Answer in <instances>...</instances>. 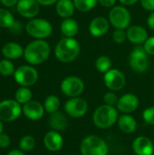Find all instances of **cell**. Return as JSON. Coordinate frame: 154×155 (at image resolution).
Returning <instances> with one entry per match:
<instances>
[{"instance_id":"6da1fadb","label":"cell","mask_w":154,"mask_h":155,"mask_svg":"<svg viewBox=\"0 0 154 155\" xmlns=\"http://www.w3.org/2000/svg\"><path fill=\"white\" fill-rule=\"evenodd\" d=\"M50 53V45L44 39H35L25 47L24 57L30 65H39L48 59Z\"/></svg>"},{"instance_id":"7a4b0ae2","label":"cell","mask_w":154,"mask_h":155,"mask_svg":"<svg viewBox=\"0 0 154 155\" xmlns=\"http://www.w3.org/2000/svg\"><path fill=\"white\" fill-rule=\"evenodd\" d=\"M81 53V45L74 37H63L54 47L56 59L64 64L72 63L77 59Z\"/></svg>"},{"instance_id":"3957f363","label":"cell","mask_w":154,"mask_h":155,"mask_svg":"<svg viewBox=\"0 0 154 155\" xmlns=\"http://www.w3.org/2000/svg\"><path fill=\"white\" fill-rule=\"evenodd\" d=\"M119 118V112L115 106L102 104L98 106L92 116L93 124L102 130L109 129L117 124Z\"/></svg>"},{"instance_id":"277c9868","label":"cell","mask_w":154,"mask_h":155,"mask_svg":"<svg viewBox=\"0 0 154 155\" xmlns=\"http://www.w3.org/2000/svg\"><path fill=\"white\" fill-rule=\"evenodd\" d=\"M81 155H108L109 146L104 139L98 135L85 136L80 143Z\"/></svg>"},{"instance_id":"5b68a950","label":"cell","mask_w":154,"mask_h":155,"mask_svg":"<svg viewBox=\"0 0 154 155\" xmlns=\"http://www.w3.org/2000/svg\"><path fill=\"white\" fill-rule=\"evenodd\" d=\"M26 33L35 39H45L53 33L52 24L44 18L30 19L25 25Z\"/></svg>"},{"instance_id":"8992f818","label":"cell","mask_w":154,"mask_h":155,"mask_svg":"<svg viewBox=\"0 0 154 155\" xmlns=\"http://www.w3.org/2000/svg\"><path fill=\"white\" fill-rule=\"evenodd\" d=\"M108 20L115 29L126 30L131 25L132 15L124 5H115L110 9Z\"/></svg>"},{"instance_id":"52a82bcc","label":"cell","mask_w":154,"mask_h":155,"mask_svg":"<svg viewBox=\"0 0 154 155\" xmlns=\"http://www.w3.org/2000/svg\"><path fill=\"white\" fill-rule=\"evenodd\" d=\"M129 65L136 73H144L150 65L149 55L143 49V45H137L131 52L129 56Z\"/></svg>"},{"instance_id":"ba28073f","label":"cell","mask_w":154,"mask_h":155,"mask_svg":"<svg viewBox=\"0 0 154 155\" xmlns=\"http://www.w3.org/2000/svg\"><path fill=\"white\" fill-rule=\"evenodd\" d=\"M85 88L83 79L76 75H69L64 78L60 84L61 92L67 97H78L84 93Z\"/></svg>"},{"instance_id":"9c48e42d","label":"cell","mask_w":154,"mask_h":155,"mask_svg":"<svg viewBox=\"0 0 154 155\" xmlns=\"http://www.w3.org/2000/svg\"><path fill=\"white\" fill-rule=\"evenodd\" d=\"M15 81L21 86L29 87L34 85L38 80V72L33 65H21L14 74Z\"/></svg>"},{"instance_id":"30bf717a","label":"cell","mask_w":154,"mask_h":155,"mask_svg":"<svg viewBox=\"0 0 154 155\" xmlns=\"http://www.w3.org/2000/svg\"><path fill=\"white\" fill-rule=\"evenodd\" d=\"M23 114L21 104L15 100L6 99L0 102V120L2 122H14Z\"/></svg>"},{"instance_id":"8fae6325","label":"cell","mask_w":154,"mask_h":155,"mask_svg":"<svg viewBox=\"0 0 154 155\" xmlns=\"http://www.w3.org/2000/svg\"><path fill=\"white\" fill-rule=\"evenodd\" d=\"M88 103L85 99L78 96L69 98L64 104L65 114L72 118H81L88 112Z\"/></svg>"},{"instance_id":"7c38bea8","label":"cell","mask_w":154,"mask_h":155,"mask_svg":"<svg viewBox=\"0 0 154 155\" xmlns=\"http://www.w3.org/2000/svg\"><path fill=\"white\" fill-rule=\"evenodd\" d=\"M103 83L110 91L119 92L124 88L126 84V77L121 70L112 68L104 74Z\"/></svg>"},{"instance_id":"4fadbf2b","label":"cell","mask_w":154,"mask_h":155,"mask_svg":"<svg viewBox=\"0 0 154 155\" xmlns=\"http://www.w3.org/2000/svg\"><path fill=\"white\" fill-rule=\"evenodd\" d=\"M140 104L138 96L132 93H127L119 97L116 108L123 114H131L135 112Z\"/></svg>"},{"instance_id":"5bb4252c","label":"cell","mask_w":154,"mask_h":155,"mask_svg":"<svg viewBox=\"0 0 154 155\" xmlns=\"http://www.w3.org/2000/svg\"><path fill=\"white\" fill-rule=\"evenodd\" d=\"M18 14L27 19H33L40 12V5L36 0H18L16 5Z\"/></svg>"},{"instance_id":"9a60e30c","label":"cell","mask_w":154,"mask_h":155,"mask_svg":"<svg viewBox=\"0 0 154 155\" xmlns=\"http://www.w3.org/2000/svg\"><path fill=\"white\" fill-rule=\"evenodd\" d=\"M135 155H153L154 144L152 141L146 136L136 137L132 144Z\"/></svg>"},{"instance_id":"2e32d148","label":"cell","mask_w":154,"mask_h":155,"mask_svg":"<svg viewBox=\"0 0 154 155\" xmlns=\"http://www.w3.org/2000/svg\"><path fill=\"white\" fill-rule=\"evenodd\" d=\"M127 40L133 45H143L144 42L148 39V32L145 27L138 25H130L126 29Z\"/></svg>"},{"instance_id":"e0dca14e","label":"cell","mask_w":154,"mask_h":155,"mask_svg":"<svg viewBox=\"0 0 154 155\" xmlns=\"http://www.w3.org/2000/svg\"><path fill=\"white\" fill-rule=\"evenodd\" d=\"M24 115L31 121H38L44 114V107L38 101H30L22 107Z\"/></svg>"},{"instance_id":"ac0fdd59","label":"cell","mask_w":154,"mask_h":155,"mask_svg":"<svg viewBox=\"0 0 154 155\" xmlns=\"http://www.w3.org/2000/svg\"><path fill=\"white\" fill-rule=\"evenodd\" d=\"M44 145L49 152H58L64 146V138L59 132L51 130L44 136Z\"/></svg>"},{"instance_id":"d6986e66","label":"cell","mask_w":154,"mask_h":155,"mask_svg":"<svg viewBox=\"0 0 154 155\" xmlns=\"http://www.w3.org/2000/svg\"><path fill=\"white\" fill-rule=\"evenodd\" d=\"M110 22L103 16H96L89 24V33L93 37L103 36L109 30Z\"/></svg>"},{"instance_id":"ffe728a7","label":"cell","mask_w":154,"mask_h":155,"mask_svg":"<svg viewBox=\"0 0 154 155\" xmlns=\"http://www.w3.org/2000/svg\"><path fill=\"white\" fill-rule=\"evenodd\" d=\"M25 48L22 47L21 45L15 42H8L4 45L2 47V54L5 59L8 60H16L20 57L24 56Z\"/></svg>"},{"instance_id":"44dd1931","label":"cell","mask_w":154,"mask_h":155,"mask_svg":"<svg viewBox=\"0 0 154 155\" xmlns=\"http://www.w3.org/2000/svg\"><path fill=\"white\" fill-rule=\"evenodd\" d=\"M117 125L121 132L125 134H131L137 129V121L131 114H122L118 118Z\"/></svg>"},{"instance_id":"7402d4cb","label":"cell","mask_w":154,"mask_h":155,"mask_svg":"<svg viewBox=\"0 0 154 155\" xmlns=\"http://www.w3.org/2000/svg\"><path fill=\"white\" fill-rule=\"evenodd\" d=\"M55 11L57 15L64 18H71L74 12H75V6L73 0H58L55 4Z\"/></svg>"},{"instance_id":"603a6c76","label":"cell","mask_w":154,"mask_h":155,"mask_svg":"<svg viewBox=\"0 0 154 155\" xmlns=\"http://www.w3.org/2000/svg\"><path fill=\"white\" fill-rule=\"evenodd\" d=\"M48 123L52 130L60 132V131H64L67 127L68 120H67L66 115L64 113L57 111L50 114Z\"/></svg>"},{"instance_id":"cb8c5ba5","label":"cell","mask_w":154,"mask_h":155,"mask_svg":"<svg viewBox=\"0 0 154 155\" xmlns=\"http://www.w3.org/2000/svg\"><path fill=\"white\" fill-rule=\"evenodd\" d=\"M60 29L64 37H74L79 31V25L74 18L64 19L60 25Z\"/></svg>"},{"instance_id":"d4e9b609","label":"cell","mask_w":154,"mask_h":155,"mask_svg":"<svg viewBox=\"0 0 154 155\" xmlns=\"http://www.w3.org/2000/svg\"><path fill=\"white\" fill-rule=\"evenodd\" d=\"M60 104H61V102H60L59 97L56 96V95H54V94L48 95V96L45 98L44 102V110H45V112L48 113L49 114H54V113L59 111Z\"/></svg>"},{"instance_id":"484cf974","label":"cell","mask_w":154,"mask_h":155,"mask_svg":"<svg viewBox=\"0 0 154 155\" xmlns=\"http://www.w3.org/2000/svg\"><path fill=\"white\" fill-rule=\"evenodd\" d=\"M15 23L13 14L6 8H0V27L1 28H11Z\"/></svg>"},{"instance_id":"4316f807","label":"cell","mask_w":154,"mask_h":155,"mask_svg":"<svg viewBox=\"0 0 154 155\" xmlns=\"http://www.w3.org/2000/svg\"><path fill=\"white\" fill-rule=\"evenodd\" d=\"M33 97V93L32 91L29 89V87H24L21 86L20 88H18L15 94V100L19 103L20 104H25L28 102H30L32 100Z\"/></svg>"},{"instance_id":"83f0119b","label":"cell","mask_w":154,"mask_h":155,"mask_svg":"<svg viewBox=\"0 0 154 155\" xmlns=\"http://www.w3.org/2000/svg\"><path fill=\"white\" fill-rule=\"evenodd\" d=\"M94 65L98 72L105 74L112 69V60L107 55H101L95 60Z\"/></svg>"},{"instance_id":"f1b7e54d","label":"cell","mask_w":154,"mask_h":155,"mask_svg":"<svg viewBox=\"0 0 154 155\" xmlns=\"http://www.w3.org/2000/svg\"><path fill=\"white\" fill-rule=\"evenodd\" d=\"M75 9L86 13L93 10L98 4V0H73Z\"/></svg>"},{"instance_id":"f546056e","label":"cell","mask_w":154,"mask_h":155,"mask_svg":"<svg viewBox=\"0 0 154 155\" xmlns=\"http://www.w3.org/2000/svg\"><path fill=\"white\" fill-rule=\"evenodd\" d=\"M35 139L31 135H25L19 141V149L23 152H30L34 149Z\"/></svg>"},{"instance_id":"4dcf8cb0","label":"cell","mask_w":154,"mask_h":155,"mask_svg":"<svg viewBox=\"0 0 154 155\" xmlns=\"http://www.w3.org/2000/svg\"><path fill=\"white\" fill-rule=\"evenodd\" d=\"M15 72V65L11 60L8 59H3L0 61V74L2 76H11L14 75Z\"/></svg>"},{"instance_id":"1f68e13d","label":"cell","mask_w":154,"mask_h":155,"mask_svg":"<svg viewBox=\"0 0 154 155\" xmlns=\"http://www.w3.org/2000/svg\"><path fill=\"white\" fill-rule=\"evenodd\" d=\"M113 40L117 45H122L127 40L126 30L123 29H115L113 33Z\"/></svg>"},{"instance_id":"d6a6232c","label":"cell","mask_w":154,"mask_h":155,"mask_svg":"<svg viewBox=\"0 0 154 155\" xmlns=\"http://www.w3.org/2000/svg\"><path fill=\"white\" fill-rule=\"evenodd\" d=\"M118 100H119V97L117 96V94H115V92L109 91V92H107L103 95L104 104H107V105H111V106H115L116 107L117 103H118Z\"/></svg>"},{"instance_id":"836d02e7","label":"cell","mask_w":154,"mask_h":155,"mask_svg":"<svg viewBox=\"0 0 154 155\" xmlns=\"http://www.w3.org/2000/svg\"><path fill=\"white\" fill-rule=\"evenodd\" d=\"M143 119L146 124L154 126V105L146 108L143 112Z\"/></svg>"},{"instance_id":"e575fe53","label":"cell","mask_w":154,"mask_h":155,"mask_svg":"<svg viewBox=\"0 0 154 155\" xmlns=\"http://www.w3.org/2000/svg\"><path fill=\"white\" fill-rule=\"evenodd\" d=\"M143 47L148 55H154V36L148 37V39L143 45Z\"/></svg>"},{"instance_id":"d590c367","label":"cell","mask_w":154,"mask_h":155,"mask_svg":"<svg viewBox=\"0 0 154 155\" xmlns=\"http://www.w3.org/2000/svg\"><path fill=\"white\" fill-rule=\"evenodd\" d=\"M10 143H11V139H10V137H9L7 134H4V133L1 134H0V148H2V149H6V148L9 147Z\"/></svg>"},{"instance_id":"8d00e7d4","label":"cell","mask_w":154,"mask_h":155,"mask_svg":"<svg viewBox=\"0 0 154 155\" xmlns=\"http://www.w3.org/2000/svg\"><path fill=\"white\" fill-rule=\"evenodd\" d=\"M143 8L149 12H154V0H140Z\"/></svg>"},{"instance_id":"74e56055","label":"cell","mask_w":154,"mask_h":155,"mask_svg":"<svg viewBox=\"0 0 154 155\" xmlns=\"http://www.w3.org/2000/svg\"><path fill=\"white\" fill-rule=\"evenodd\" d=\"M117 0H98V3L105 8H113L115 6Z\"/></svg>"},{"instance_id":"f35d334b","label":"cell","mask_w":154,"mask_h":155,"mask_svg":"<svg viewBox=\"0 0 154 155\" xmlns=\"http://www.w3.org/2000/svg\"><path fill=\"white\" fill-rule=\"evenodd\" d=\"M0 2L5 7H13L16 5L18 0H0Z\"/></svg>"},{"instance_id":"ab89813d","label":"cell","mask_w":154,"mask_h":155,"mask_svg":"<svg viewBox=\"0 0 154 155\" xmlns=\"http://www.w3.org/2000/svg\"><path fill=\"white\" fill-rule=\"evenodd\" d=\"M40 5L43 6H50L53 5H55L58 0H36Z\"/></svg>"},{"instance_id":"60d3db41","label":"cell","mask_w":154,"mask_h":155,"mask_svg":"<svg viewBox=\"0 0 154 155\" xmlns=\"http://www.w3.org/2000/svg\"><path fill=\"white\" fill-rule=\"evenodd\" d=\"M147 25L151 30L154 31V12H151L147 18Z\"/></svg>"},{"instance_id":"b9f144b4","label":"cell","mask_w":154,"mask_h":155,"mask_svg":"<svg viewBox=\"0 0 154 155\" xmlns=\"http://www.w3.org/2000/svg\"><path fill=\"white\" fill-rule=\"evenodd\" d=\"M123 5H135L136 3H138L140 0H118Z\"/></svg>"},{"instance_id":"7bdbcfd3","label":"cell","mask_w":154,"mask_h":155,"mask_svg":"<svg viewBox=\"0 0 154 155\" xmlns=\"http://www.w3.org/2000/svg\"><path fill=\"white\" fill-rule=\"evenodd\" d=\"M7 155H25V153L23 152V151H21L20 149L19 150H17V149H15V150H12V151H10Z\"/></svg>"},{"instance_id":"ee69618b","label":"cell","mask_w":154,"mask_h":155,"mask_svg":"<svg viewBox=\"0 0 154 155\" xmlns=\"http://www.w3.org/2000/svg\"><path fill=\"white\" fill-rule=\"evenodd\" d=\"M3 131H4V125H3V122L0 120V134H3Z\"/></svg>"}]
</instances>
